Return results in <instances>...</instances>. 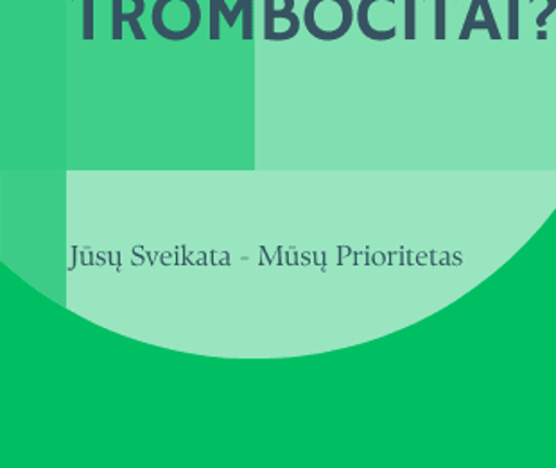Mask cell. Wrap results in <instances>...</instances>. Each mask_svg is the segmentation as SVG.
I'll return each instance as SVG.
<instances>
[{
  "label": "cell",
  "instance_id": "obj_6",
  "mask_svg": "<svg viewBox=\"0 0 556 468\" xmlns=\"http://www.w3.org/2000/svg\"><path fill=\"white\" fill-rule=\"evenodd\" d=\"M481 13H483V21H476L472 24V31H479V29H483V31L489 33L490 38L492 40H501L500 27H497V22H495L494 11H492V5H490V0H481Z\"/></svg>",
  "mask_w": 556,
  "mask_h": 468
},
{
  "label": "cell",
  "instance_id": "obj_15",
  "mask_svg": "<svg viewBox=\"0 0 556 468\" xmlns=\"http://www.w3.org/2000/svg\"><path fill=\"white\" fill-rule=\"evenodd\" d=\"M426 2H429V0H426ZM433 2H438V0H433ZM443 2H447V0H443Z\"/></svg>",
  "mask_w": 556,
  "mask_h": 468
},
{
  "label": "cell",
  "instance_id": "obj_5",
  "mask_svg": "<svg viewBox=\"0 0 556 468\" xmlns=\"http://www.w3.org/2000/svg\"><path fill=\"white\" fill-rule=\"evenodd\" d=\"M124 0H112V38L115 41L123 40V24L124 22H137L140 16L146 13V0H140L137 8L129 13L123 11Z\"/></svg>",
  "mask_w": 556,
  "mask_h": 468
},
{
  "label": "cell",
  "instance_id": "obj_8",
  "mask_svg": "<svg viewBox=\"0 0 556 468\" xmlns=\"http://www.w3.org/2000/svg\"><path fill=\"white\" fill-rule=\"evenodd\" d=\"M434 38L437 40L447 38V5L443 0L434 2Z\"/></svg>",
  "mask_w": 556,
  "mask_h": 468
},
{
  "label": "cell",
  "instance_id": "obj_12",
  "mask_svg": "<svg viewBox=\"0 0 556 468\" xmlns=\"http://www.w3.org/2000/svg\"><path fill=\"white\" fill-rule=\"evenodd\" d=\"M219 18H222V13H219L217 0H211V40H219L222 38Z\"/></svg>",
  "mask_w": 556,
  "mask_h": 468
},
{
  "label": "cell",
  "instance_id": "obj_7",
  "mask_svg": "<svg viewBox=\"0 0 556 468\" xmlns=\"http://www.w3.org/2000/svg\"><path fill=\"white\" fill-rule=\"evenodd\" d=\"M404 38H417V0H404Z\"/></svg>",
  "mask_w": 556,
  "mask_h": 468
},
{
  "label": "cell",
  "instance_id": "obj_3",
  "mask_svg": "<svg viewBox=\"0 0 556 468\" xmlns=\"http://www.w3.org/2000/svg\"><path fill=\"white\" fill-rule=\"evenodd\" d=\"M219 13L227 21L228 26H236L239 16L242 18V40H253V0H238L232 10L228 8L227 0H217Z\"/></svg>",
  "mask_w": 556,
  "mask_h": 468
},
{
  "label": "cell",
  "instance_id": "obj_1",
  "mask_svg": "<svg viewBox=\"0 0 556 468\" xmlns=\"http://www.w3.org/2000/svg\"><path fill=\"white\" fill-rule=\"evenodd\" d=\"M201 15L198 0H156L151 24L164 40L186 41L200 29Z\"/></svg>",
  "mask_w": 556,
  "mask_h": 468
},
{
  "label": "cell",
  "instance_id": "obj_16",
  "mask_svg": "<svg viewBox=\"0 0 556 468\" xmlns=\"http://www.w3.org/2000/svg\"><path fill=\"white\" fill-rule=\"evenodd\" d=\"M74 2H76V0H74ZM81 2H83V0H81Z\"/></svg>",
  "mask_w": 556,
  "mask_h": 468
},
{
  "label": "cell",
  "instance_id": "obj_4",
  "mask_svg": "<svg viewBox=\"0 0 556 468\" xmlns=\"http://www.w3.org/2000/svg\"><path fill=\"white\" fill-rule=\"evenodd\" d=\"M376 2H390L395 4L397 0H361L359 8H357V26H359L361 33L366 38H370L374 41H390L397 37V27L393 26L392 29H376L370 24V10L371 5Z\"/></svg>",
  "mask_w": 556,
  "mask_h": 468
},
{
  "label": "cell",
  "instance_id": "obj_2",
  "mask_svg": "<svg viewBox=\"0 0 556 468\" xmlns=\"http://www.w3.org/2000/svg\"><path fill=\"white\" fill-rule=\"evenodd\" d=\"M351 0H309L304 10V26L319 41L345 37L354 24Z\"/></svg>",
  "mask_w": 556,
  "mask_h": 468
},
{
  "label": "cell",
  "instance_id": "obj_10",
  "mask_svg": "<svg viewBox=\"0 0 556 468\" xmlns=\"http://www.w3.org/2000/svg\"><path fill=\"white\" fill-rule=\"evenodd\" d=\"M93 2L83 0V40H93Z\"/></svg>",
  "mask_w": 556,
  "mask_h": 468
},
{
  "label": "cell",
  "instance_id": "obj_14",
  "mask_svg": "<svg viewBox=\"0 0 556 468\" xmlns=\"http://www.w3.org/2000/svg\"><path fill=\"white\" fill-rule=\"evenodd\" d=\"M536 38H539V40H546V38H547L546 29H539V33H536Z\"/></svg>",
  "mask_w": 556,
  "mask_h": 468
},
{
  "label": "cell",
  "instance_id": "obj_13",
  "mask_svg": "<svg viewBox=\"0 0 556 468\" xmlns=\"http://www.w3.org/2000/svg\"><path fill=\"white\" fill-rule=\"evenodd\" d=\"M531 4L535 2V0H530ZM556 11V0H547V8L546 10L542 11L541 15L536 16V27L539 29H544L547 24V18L553 15Z\"/></svg>",
  "mask_w": 556,
  "mask_h": 468
},
{
  "label": "cell",
  "instance_id": "obj_9",
  "mask_svg": "<svg viewBox=\"0 0 556 468\" xmlns=\"http://www.w3.org/2000/svg\"><path fill=\"white\" fill-rule=\"evenodd\" d=\"M520 2L508 0V40L520 38Z\"/></svg>",
  "mask_w": 556,
  "mask_h": 468
},
{
  "label": "cell",
  "instance_id": "obj_11",
  "mask_svg": "<svg viewBox=\"0 0 556 468\" xmlns=\"http://www.w3.org/2000/svg\"><path fill=\"white\" fill-rule=\"evenodd\" d=\"M479 11H481V0H472L469 13H467V21H465L462 33H459V40H469L470 35H472V24H475Z\"/></svg>",
  "mask_w": 556,
  "mask_h": 468
}]
</instances>
